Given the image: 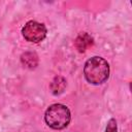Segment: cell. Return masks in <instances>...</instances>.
<instances>
[{
    "mask_svg": "<svg viewBox=\"0 0 132 132\" xmlns=\"http://www.w3.org/2000/svg\"><path fill=\"white\" fill-rule=\"evenodd\" d=\"M84 74L90 84L100 85L109 76V65L103 58L95 56L86 62Z\"/></svg>",
    "mask_w": 132,
    "mask_h": 132,
    "instance_id": "obj_1",
    "label": "cell"
},
{
    "mask_svg": "<svg viewBox=\"0 0 132 132\" xmlns=\"http://www.w3.org/2000/svg\"><path fill=\"white\" fill-rule=\"evenodd\" d=\"M70 119V110L63 104H53L44 113V121L46 125L56 130H61L67 127Z\"/></svg>",
    "mask_w": 132,
    "mask_h": 132,
    "instance_id": "obj_2",
    "label": "cell"
},
{
    "mask_svg": "<svg viewBox=\"0 0 132 132\" xmlns=\"http://www.w3.org/2000/svg\"><path fill=\"white\" fill-rule=\"evenodd\" d=\"M22 33H23V36L25 37V39L27 41L38 43L45 38L46 28L41 23H38L35 21H29L23 27Z\"/></svg>",
    "mask_w": 132,
    "mask_h": 132,
    "instance_id": "obj_3",
    "label": "cell"
},
{
    "mask_svg": "<svg viewBox=\"0 0 132 132\" xmlns=\"http://www.w3.org/2000/svg\"><path fill=\"white\" fill-rule=\"evenodd\" d=\"M93 44V38L88 33H81L75 40V46L79 52H85Z\"/></svg>",
    "mask_w": 132,
    "mask_h": 132,
    "instance_id": "obj_4",
    "label": "cell"
},
{
    "mask_svg": "<svg viewBox=\"0 0 132 132\" xmlns=\"http://www.w3.org/2000/svg\"><path fill=\"white\" fill-rule=\"evenodd\" d=\"M66 87V80L62 76H57L51 82V90L54 95L61 94Z\"/></svg>",
    "mask_w": 132,
    "mask_h": 132,
    "instance_id": "obj_5",
    "label": "cell"
},
{
    "mask_svg": "<svg viewBox=\"0 0 132 132\" xmlns=\"http://www.w3.org/2000/svg\"><path fill=\"white\" fill-rule=\"evenodd\" d=\"M22 63L28 68H35L38 64V58L34 53H25L22 55Z\"/></svg>",
    "mask_w": 132,
    "mask_h": 132,
    "instance_id": "obj_6",
    "label": "cell"
},
{
    "mask_svg": "<svg viewBox=\"0 0 132 132\" xmlns=\"http://www.w3.org/2000/svg\"><path fill=\"white\" fill-rule=\"evenodd\" d=\"M117 122L114 119H110L107 122V126L105 129V132H117Z\"/></svg>",
    "mask_w": 132,
    "mask_h": 132,
    "instance_id": "obj_7",
    "label": "cell"
}]
</instances>
